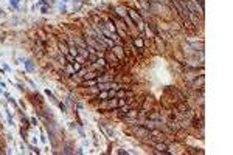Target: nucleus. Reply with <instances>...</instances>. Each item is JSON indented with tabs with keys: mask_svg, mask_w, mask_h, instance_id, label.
<instances>
[{
	"mask_svg": "<svg viewBox=\"0 0 233 155\" xmlns=\"http://www.w3.org/2000/svg\"><path fill=\"white\" fill-rule=\"evenodd\" d=\"M126 11H128V16L132 19V22H134V24H137V25H138V30L143 33V30H145V22H143L142 16H140L135 10H126Z\"/></svg>",
	"mask_w": 233,
	"mask_h": 155,
	"instance_id": "f257e3e1",
	"label": "nucleus"
},
{
	"mask_svg": "<svg viewBox=\"0 0 233 155\" xmlns=\"http://www.w3.org/2000/svg\"><path fill=\"white\" fill-rule=\"evenodd\" d=\"M103 58H104V61H106V64H107V65H113V67H116V65H118V62H120V59L112 53V50H110V48L104 51V56H103Z\"/></svg>",
	"mask_w": 233,
	"mask_h": 155,
	"instance_id": "f03ea898",
	"label": "nucleus"
},
{
	"mask_svg": "<svg viewBox=\"0 0 233 155\" xmlns=\"http://www.w3.org/2000/svg\"><path fill=\"white\" fill-rule=\"evenodd\" d=\"M110 50H112V53H113L116 58H118L120 61H123V59L126 61V58H125V48H123V45H116V44H115V45H113Z\"/></svg>",
	"mask_w": 233,
	"mask_h": 155,
	"instance_id": "7ed1b4c3",
	"label": "nucleus"
},
{
	"mask_svg": "<svg viewBox=\"0 0 233 155\" xmlns=\"http://www.w3.org/2000/svg\"><path fill=\"white\" fill-rule=\"evenodd\" d=\"M132 44L135 45V48H137L138 51H142V50H143V47H145V42H143V37H142V36L134 37V39H132Z\"/></svg>",
	"mask_w": 233,
	"mask_h": 155,
	"instance_id": "20e7f679",
	"label": "nucleus"
},
{
	"mask_svg": "<svg viewBox=\"0 0 233 155\" xmlns=\"http://www.w3.org/2000/svg\"><path fill=\"white\" fill-rule=\"evenodd\" d=\"M204 75H200V76H197L196 78V81H193L191 82V85H193V88H204Z\"/></svg>",
	"mask_w": 233,
	"mask_h": 155,
	"instance_id": "39448f33",
	"label": "nucleus"
},
{
	"mask_svg": "<svg viewBox=\"0 0 233 155\" xmlns=\"http://www.w3.org/2000/svg\"><path fill=\"white\" fill-rule=\"evenodd\" d=\"M138 110H135V109H129L128 112H126V115H125V118L126 119H135V118H138Z\"/></svg>",
	"mask_w": 233,
	"mask_h": 155,
	"instance_id": "423d86ee",
	"label": "nucleus"
},
{
	"mask_svg": "<svg viewBox=\"0 0 233 155\" xmlns=\"http://www.w3.org/2000/svg\"><path fill=\"white\" fill-rule=\"evenodd\" d=\"M151 144H152L156 149H159V152H169V150H166V149H168L166 143H160V141H159V143H156V141H154V143H151Z\"/></svg>",
	"mask_w": 233,
	"mask_h": 155,
	"instance_id": "0eeeda50",
	"label": "nucleus"
},
{
	"mask_svg": "<svg viewBox=\"0 0 233 155\" xmlns=\"http://www.w3.org/2000/svg\"><path fill=\"white\" fill-rule=\"evenodd\" d=\"M176 107H177V110H179L180 113H185L187 110H190V107H188V104H187L185 101H180V102H177V105H176Z\"/></svg>",
	"mask_w": 233,
	"mask_h": 155,
	"instance_id": "6e6552de",
	"label": "nucleus"
},
{
	"mask_svg": "<svg viewBox=\"0 0 233 155\" xmlns=\"http://www.w3.org/2000/svg\"><path fill=\"white\" fill-rule=\"evenodd\" d=\"M115 13H116V16H118L120 19H123L125 16H128V11L125 8H121V6H115Z\"/></svg>",
	"mask_w": 233,
	"mask_h": 155,
	"instance_id": "1a4fd4ad",
	"label": "nucleus"
},
{
	"mask_svg": "<svg viewBox=\"0 0 233 155\" xmlns=\"http://www.w3.org/2000/svg\"><path fill=\"white\" fill-rule=\"evenodd\" d=\"M99 75L96 73V71H86L84 75H82V78L87 81V79H95V78H98Z\"/></svg>",
	"mask_w": 233,
	"mask_h": 155,
	"instance_id": "9d476101",
	"label": "nucleus"
},
{
	"mask_svg": "<svg viewBox=\"0 0 233 155\" xmlns=\"http://www.w3.org/2000/svg\"><path fill=\"white\" fill-rule=\"evenodd\" d=\"M68 54H72V56H73V58H76V56H78V54H79V50H78V47H76V45H73V44H72V45H70V47H68Z\"/></svg>",
	"mask_w": 233,
	"mask_h": 155,
	"instance_id": "9b49d317",
	"label": "nucleus"
},
{
	"mask_svg": "<svg viewBox=\"0 0 233 155\" xmlns=\"http://www.w3.org/2000/svg\"><path fill=\"white\" fill-rule=\"evenodd\" d=\"M58 45H59V48H61V51H62L64 54H68V45H67L64 41H59Z\"/></svg>",
	"mask_w": 233,
	"mask_h": 155,
	"instance_id": "f8f14e48",
	"label": "nucleus"
},
{
	"mask_svg": "<svg viewBox=\"0 0 233 155\" xmlns=\"http://www.w3.org/2000/svg\"><path fill=\"white\" fill-rule=\"evenodd\" d=\"M137 132H138L140 135H149V130H148L146 127H143V126H138V127H137Z\"/></svg>",
	"mask_w": 233,
	"mask_h": 155,
	"instance_id": "ddd939ff",
	"label": "nucleus"
},
{
	"mask_svg": "<svg viewBox=\"0 0 233 155\" xmlns=\"http://www.w3.org/2000/svg\"><path fill=\"white\" fill-rule=\"evenodd\" d=\"M72 65H73L75 73H79V71L82 70V64H81V62H75V64H72Z\"/></svg>",
	"mask_w": 233,
	"mask_h": 155,
	"instance_id": "4468645a",
	"label": "nucleus"
},
{
	"mask_svg": "<svg viewBox=\"0 0 233 155\" xmlns=\"http://www.w3.org/2000/svg\"><path fill=\"white\" fill-rule=\"evenodd\" d=\"M107 30H109V31H112V33H116V27L113 25V22H112V20H109V22H107Z\"/></svg>",
	"mask_w": 233,
	"mask_h": 155,
	"instance_id": "2eb2a0df",
	"label": "nucleus"
},
{
	"mask_svg": "<svg viewBox=\"0 0 233 155\" xmlns=\"http://www.w3.org/2000/svg\"><path fill=\"white\" fill-rule=\"evenodd\" d=\"M149 135H154L156 138H163V133H162L160 130H151V132H149Z\"/></svg>",
	"mask_w": 233,
	"mask_h": 155,
	"instance_id": "dca6fc26",
	"label": "nucleus"
},
{
	"mask_svg": "<svg viewBox=\"0 0 233 155\" xmlns=\"http://www.w3.org/2000/svg\"><path fill=\"white\" fill-rule=\"evenodd\" d=\"M146 116L149 119H160V115L159 113H146Z\"/></svg>",
	"mask_w": 233,
	"mask_h": 155,
	"instance_id": "f3484780",
	"label": "nucleus"
},
{
	"mask_svg": "<svg viewBox=\"0 0 233 155\" xmlns=\"http://www.w3.org/2000/svg\"><path fill=\"white\" fill-rule=\"evenodd\" d=\"M156 44H157L159 50H163V48H165V44H163V42H160V39H159V37H156Z\"/></svg>",
	"mask_w": 233,
	"mask_h": 155,
	"instance_id": "a211bd4d",
	"label": "nucleus"
},
{
	"mask_svg": "<svg viewBox=\"0 0 233 155\" xmlns=\"http://www.w3.org/2000/svg\"><path fill=\"white\" fill-rule=\"evenodd\" d=\"M188 152H190V153H204V150H199V149H196V147H190Z\"/></svg>",
	"mask_w": 233,
	"mask_h": 155,
	"instance_id": "6ab92c4d",
	"label": "nucleus"
},
{
	"mask_svg": "<svg viewBox=\"0 0 233 155\" xmlns=\"http://www.w3.org/2000/svg\"><path fill=\"white\" fill-rule=\"evenodd\" d=\"M65 71H68L70 75H73V73H75V70H73V65H72V64H68V65L65 67Z\"/></svg>",
	"mask_w": 233,
	"mask_h": 155,
	"instance_id": "aec40b11",
	"label": "nucleus"
},
{
	"mask_svg": "<svg viewBox=\"0 0 233 155\" xmlns=\"http://www.w3.org/2000/svg\"><path fill=\"white\" fill-rule=\"evenodd\" d=\"M11 5H14V6H16V5H17V0H11Z\"/></svg>",
	"mask_w": 233,
	"mask_h": 155,
	"instance_id": "412c9836",
	"label": "nucleus"
},
{
	"mask_svg": "<svg viewBox=\"0 0 233 155\" xmlns=\"http://www.w3.org/2000/svg\"><path fill=\"white\" fill-rule=\"evenodd\" d=\"M0 14H2V11H0Z\"/></svg>",
	"mask_w": 233,
	"mask_h": 155,
	"instance_id": "4be33fe9",
	"label": "nucleus"
}]
</instances>
